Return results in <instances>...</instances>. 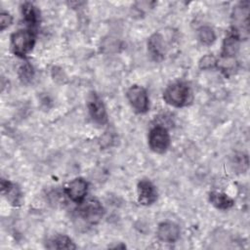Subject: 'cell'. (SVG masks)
I'll use <instances>...</instances> for the list:
<instances>
[{"label":"cell","instance_id":"1","mask_svg":"<svg viewBox=\"0 0 250 250\" xmlns=\"http://www.w3.org/2000/svg\"><path fill=\"white\" fill-rule=\"evenodd\" d=\"M163 100L172 106L183 107L190 104L192 101V93L186 83L176 82L165 89Z\"/></svg>","mask_w":250,"mask_h":250},{"label":"cell","instance_id":"2","mask_svg":"<svg viewBox=\"0 0 250 250\" xmlns=\"http://www.w3.org/2000/svg\"><path fill=\"white\" fill-rule=\"evenodd\" d=\"M35 44V35L30 29H19L11 35V50L18 57L26 56Z\"/></svg>","mask_w":250,"mask_h":250},{"label":"cell","instance_id":"3","mask_svg":"<svg viewBox=\"0 0 250 250\" xmlns=\"http://www.w3.org/2000/svg\"><path fill=\"white\" fill-rule=\"evenodd\" d=\"M232 33L239 39L247 37L249 32V2H240L232 10Z\"/></svg>","mask_w":250,"mask_h":250},{"label":"cell","instance_id":"4","mask_svg":"<svg viewBox=\"0 0 250 250\" xmlns=\"http://www.w3.org/2000/svg\"><path fill=\"white\" fill-rule=\"evenodd\" d=\"M78 213L87 223L97 224L104 217V209L101 202L96 198H85L81 203H79Z\"/></svg>","mask_w":250,"mask_h":250},{"label":"cell","instance_id":"5","mask_svg":"<svg viewBox=\"0 0 250 250\" xmlns=\"http://www.w3.org/2000/svg\"><path fill=\"white\" fill-rule=\"evenodd\" d=\"M126 97L133 107V109L138 113H145L148 110L149 106V101L147 97L146 91L139 85H133L131 86L127 92Z\"/></svg>","mask_w":250,"mask_h":250},{"label":"cell","instance_id":"6","mask_svg":"<svg viewBox=\"0 0 250 250\" xmlns=\"http://www.w3.org/2000/svg\"><path fill=\"white\" fill-rule=\"evenodd\" d=\"M148 146L156 153H164L170 146V135L163 126L153 127L148 134Z\"/></svg>","mask_w":250,"mask_h":250},{"label":"cell","instance_id":"7","mask_svg":"<svg viewBox=\"0 0 250 250\" xmlns=\"http://www.w3.org/2000/svg\"><path fill=\"white\" fill-rule=\"evenodd\" d=\"M87 107L90 117L95 123L104 125L107 122V114L103 100L95 92H92L87 99Z\"/></svg>","mask_w":250,"mask_h":250},{"label":"cell","instance_id":"8","mask_svg":"<svg viewBox=\"0 0 250 250\" xmlns=\"http://www.w3.org/2000/svg\"><path fill=\"white\" fill-rule=\"evenodd\" d=\"M87 190H88V184L82 178H75L65 188V193L68 196V198L71 201L78 204L85 199Z\"/></svg>","mask_w":250,"mask_h":250},{"label":"cell","instance_id":"9","mask_svg":"<svg viewBox=\"0 0 250 250\" xmlns=\"http://www.w3.org/2000/svg\"><path fill=\"white\" fill-rule=\"evenodd\" d=\"M138 200L143 205H150L157 198V191L153 184L148 180H141L137 186Z\"/></svg>","mask_w":250,"mask_h":250},{"label":"cell","instance_id":"10","mask_svg":"<svg viewBox=\"0 0 250 250\" xmlns=\"http://www.w3.org/2000/svg\"><path fill=\"white\" fill-rule=\"evenodd\" d=\"M180 228L171 222H164L158 225L156 235L159 240L166 243L176 242L180 237Z\"/></svg>","mask_w":250,"mask_h":250},{"label":"cell","instance_id":"11","mask_svg":"<svg viewBox=\"0 0 250 250\" xmlns=\"http://www.w3.org/2000/svg\"><path fill=\"white\" fill-rule=\"evenodd\" d=\"M147 50L150 56L155 60L159 61L163 59L165 49H164V41L163 37L160 33L152 34L147 40Z\"/></svg>","mask_w":250,"mask_h":250},{"label":"cell","instance_id":"12","mask_svg":"<svg viewBox=\"0 0 250 250\" xmlns=\"http://www.w3.org/2000/svg\"><path fill=\"white\" fill-rule=\"evenodd\" d=\"M1 190L2 194L7 198V200L17 206L21 204V192L20 188L13 183L2 179L1 180Z\"/></svg>","mask_w":250,"mask_h":250},{"label":"cell","instance_id":"13","mask_svg":"<svg viewBox=\"0 0 250 250\" xmlns=\"http://www.w3.org/2000/svg\"><path fill=\"white\" fill-rule=\"evenodd\" d=\"M239 41L240 39L235 34L230 33L228 35L223 42L222 57L224 59L233 58L239 50Z\"/></svg>","mask_w":250,"mask_h":250},{"label":"cell","instance_id":"14","mask_svg":"<svg viewBox=\"0 0 250 250\" xmlns=\"http://www.w3.org/2000/svg\"><path fill=\"white\" fill-rule=\"evenodd\" d=\"M209 201L214 207L221 210L229 209L234 204V201L231 197H229L228 194L222 191H217V190L211 191L209 193Z\"/></svg>","mask_w":250,"mask_h":250},{"label":"cell","instance_id":"15","mask_svg":"<svg viewBox=\"0 0 250 250\" xmlns=\"http://www.w3.org/2000/svg\"><path fill=\"white\" fill-rule=\"evenodd\" d=\"M21 14L24 21L30 25L35 26L39 21V12L37 8L30 2H24L21 5Z\"/></svg>","mask_w":250,"mask_h":250},{"label":"cell","instance_id":"16","mask_svg":"<svg viewBox=\"0 0 250 250\" xmlns=\"http://www.w3.org/2000/svg\"><path fill=\"white\" fill-rule=\"evenodd\" d=\"M47 248L49 249H75L76 245L74 242L64 234H59L52 237L47 242Z\"/></svg>","mask_w":250,"mask_h":250},{"label":"cell","instance_id":"17","mask_svg":"<svg viewBox=\"0 0 250 250\" xmlns=\"http://www.w3.org/2000/svg\"><path fill=\"white\" fill-rule=\"evenodd\" d=\"M198 39L200 40V42L204 45H211L215 39H216V34L214 32V30L207 25L201 26L198 29Z\"/></svg>","mask_w":250,"mask_h":250},{"label":"cell","instance_id":"18","mask_svg":"<svg viewBox=\"0 0 250 250\" xmlns=\"http://www.w3.org/2000/svg\"><path fill=\"white\" fill-rule=\"evenodd\" d=\"M19 76L22 82L24 83L30 82L34 77L33 67L28 62L21 64L19 68Z\"/></svg>","mask_w":250,"mask_h":250},{"label":"cell","instance_id":"19","mask_svg":"<svg viewBox=\"0 0 250 250\" xmlns=\"http://www.w3.org/2000/svg\"><path fill=\"white\" fill-rule=\"evenodd\" d=\"M217 59L213 56V55H205L203 56L199 62H198V65H199V68L200 69H210V68H213L217 65Z\"/></svg>","mask_w":250,"mask_h":250},{"label":"cell","instance_id":"20","mask_svg":"<svg viewBox=\"0 0 250 250\" xmlns=\"http://www.w3.org/2000/svg\"><path fill=\"white\" fill-rule=\"evenodd\" d=\"M13 21V18L10 14L6 12H2L0 14V29L3 31L5 28H7Z\"/></svg>","mask_w":250,"mask_h":250}]
</instances>
